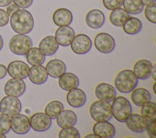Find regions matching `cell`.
Instances as JSON below:
<instances>
[{"mask_svg": "<svg viewBox=\"0 0 156 138\" xmlns=\"http://www.w3.org/2000/svg\"><path fill=\"white\" fill-rule=\"evenodd\" d=\"M10 24L12 29L16 33L27 34L34 28V20L28 10L19 9L10 16Z\"/></svg>", "mask_w": 156, "mask_h": 138, "instance_id": "obj_1", "label": "cell"}, {"mask_svg": "<svg viewBox=\"0 0 156 138\" xmlns=\"http://www.w3.org/2000/svg\"><path fill=\"white\" fill-rule=\"evenodd\" d=\"M138 83V79L130 69H123L119 71L114 79L116 89L122 93L130 92L137 86Z\"/></svg>", "mask_w": 156, "mask_h": 138, "instance_id": "obj_2", "label": "cell"}, {"mask_svg": "<svg viewBox=\"0 0 156 138\" xmlns=\"http://www.w3.org/2000/svg\"><path fill=\"white\" fill-rule=\"evenodd\" d=\"M110 105L112 116L118 122H124L132 112L130 102L124 97L116 96Z\"/></svg>", "mask_w": 156, "mask_h": 138, "instance_id": "obj_3", "label": "cell"}, {"mask_svg": "<svg viewBox=\"0 0 156 138\" xmlns=\"http://www.w3.org/2000/svg\"><path fill=\"white\" fill-rule=\"evenodd\" d=\"M89 112L91 117L96 122L108 120L112 117L110 103L100 100H96L90 105Z\"/></svg>", "mask_w": 156, "mask_h": 138, "instance_id": "obj_4", "label": "cell"}, {"mask_svg": "<svg viewBox=\"0 0 156 138\" xmlns=\"http://www.w3.org/2000/svg\"><path fill=\"white\" fill-rule=\"evenodd\" d=\"M32 46L30 36L25 34H17L12 36L9 44L10 51L18 55H24Z\"/></svg>", "mask_w": 156, "mask_h": 138, "instance_id": "obj_5", "label": "cell"}, {"mask_svg": "<svg viewBox=\"0 0 156 138\" xmlns=\"http://www.w3.org/2000/svg\"><path fill=\"white\" fill-rule=\"evenodd\" d=\"M21 103L18 97L12 95L4 97L0 101V112L1 114L11 118L20 112Z\"/></svg>", "mask_w": 156, "mask_h": 138, "instance_id": "obj_6", "label": "cell"}, {"mask_svg": "<svg viewBox=\"0 0 156 138\" xmlns=\"http://www.w3.org/2000/svg\"><path fill=\"white\" fill-rule=\"evenodd\" d=\"M94 45L99 52L103 53H108L114 50L115 41L110 34L105 32H101L95 36Z\"/></svg>", "mask_w": 156, "mask_h": 138, "instance_id": "obj_7", "label": "cell"}, {"mask_svg": "<svg viewBox=\"0 0 156 138\" xmlns=\"http://www.w3.org/2000/svg\"><path fill=\"white\" fill-rule=\"evenodd\" d=\"M69 45L73 52L83 55L90 51L92 46V41L88 35L79 33L74 36Z\"/></svg>", "mask_w": 156, "mask_h": 138, "instance_id": "obj_8", "label": "cell"}, {"mask_svg": "<svg viewBox=\"0 0 156 138\" xmlns=\"http://www.w3.org/2000/svg\"><path fill=\"white\" fill-rule=\"evenodd\" d=\"M29 119L30 128L38 132L48 130L52 123L51 119L43 112H37L33 114Z\"/></svg>", "mask_w": 156, "mask_h": 138, "instance_id": "obj_9", "label": "cell"}, {"mask_svg": "<svg viewBox=\"0 0 156 138\" xmlns=\"http://www.w3.org/2000/svg\"><path fill=\"white\" fill-rule=\"evenodd\" d=\"M10 129L18 134H24L27 133L30 128L29 118L22 114H17L11 117Z\"/></svg>", "mask_w": 156, "mask_h": 138, "instance_id": "obj_10", "label": "cell"}, {"mask_svg": "<svg viewBox=\"0 0 156 138\" xmlns=\"http://www.w3.org/2000/svg\"><path fill=\"white\" fill-rule=\"evenodd\" d=\"M29 66L23 61L15 60L11 61L7 66V73L12 78L24 79L27 77Z\"/></svg>", "mask_w": 156, "mask_h": 138, "instance_id": "obj_11", "label": "cell"}, {"mask_svg": "<svg viewBox=\"0 0 156 138\" xmlns=\"http://www.w3.org/2000/svg\"><path fill=\"white\" fill-rule=\"evenodd\" d=\"M94 94L98 100L110 103L116 96L115 88L107 83L98 84L94 89Z\"/></svg>", "mask_w": 156, "mask_h": 138, "instance_id": "obj_12", "label": "cell"}, {"mask_svg": "<svg viewBox=\"0 0 156 138\" xmlns=\"http://www.w3.org/2000/svg\"><path fill=\"white\" fill-rule=\"evenodd\" d=\"M26 83L22 79L12 78L4 85V92L7 95L20 97L26 91Z\"/></svg>", "mask_w": 156, "mask_h": 138, "instance_id": "obj_13", "label": "cell"}, {"mask_svg": "<svg viewBox=\"0 0 156 138\" xmlns=\"http://www.w3.org/2000/svg\"><path fill=\"white\" fill-rule=\"evenodd\" d=\"M93 133L100 138H112L115 135L114 126L108 120L98 121L93 126Z\"/></svg>", "mask_w": 156, "mask_h": 138, "instance_id": "obj_14", "label": "cell"}, {"mask_svg": "<svg viewBox=\"0 0 156 138\" xmlns=\"http://www.w3.org/2000/svg\"><path fill=\"white\" fill-rule=\"evenodd\" d=\"M75 36L74 29L69 26L59 27L55 32V38L58 44L63 47L69 46Z\"/></svg>", "mask_w": 156, "mask_h": 138, "instance_id": "obj_15", "label": "cell"}, {"mask_svg": "<svg viewBox=\"0 0 156 138\" xmlns=\"http://www.w3.org/2000/svg\"><path fill=\"white\" fill-rule=\"evenodd\" d=\"M124 122L130 130L135 133H141L145 130L147 120L141 114L131 113Z\"/></svg>", "mask_w": 156, "mask_h": 138, "instance_id": "obj_16", "label": "cell"}, {"mask_svg": "<svg viewBox=\"0 0 156 138\" xmlns=\"http://www.w3.org/2000/svg\"><path fill=\"white\" fill-rule=\"evenodd\" d=\"M66 99L68 105L73 108L82 107L86 102V95L81 89L75 88L68 91Z\"/></svg>", "mask_w": 156, "mask_h": 138, "instance_id": "obj_17", "label": "cell"}, {"mask_svg": "<svg viewBox=\"0 0 156 138\" xmlns=\"http://www.w3.org/2000/svg\"><path fill=\"white\" fill-rule=\"evenodd\" d=\"M27 76L32 83L41 85L46 81L48 75L45 67L41 64L30 67L29 69Z\"/></svg>", "mask_w": 156, "mask_h": 138, "instance_id": "obj_18", "label": "cell"}, {"mask_svg": "<svg viewBox=\"0 0 156 138\" xmlns=\"http://www.w3.org/2000/svg\"><path fill=\"white\" fill-rule=\"evenodd\" d=\"M85 22L89 27L93 29H99L104 24V14L99 9L90 10L86 15Z\"/></svg>", "mask_w": 156, "mask_h": 138, "instance_id": "obj_19", "label": "cell"}, {"mask_svg": "<svg viewBox=\"0 0 156 138\" xmlns=\"http://www.w3.org/2000/svg\"><path fill=\"white\" fill-rule=\"evenodd\" d=\"M73 19L71 12L66 8H59L54 11L52 14L54 23L58 26H69Z\"/></svg>", "mask_w": 156, "mask_h": 138, "instance_id": "obj_20", "label": "cell"}, {"mask_svg": "<svg viewBox=\"0 0 156 138\" xmlns=\"http://www.w3.org/2000/svg\"><path fill=\"white\" fill-rule=\"evenodd\" d=\"M152 63L146 59H141L135 63L133 72L138 79L145 80L150 77Z\"/></svg>", "mask_w": 156, "mask_h": 138, "instance_id": "obj_21", "label": "cell"}, {"mask_svg": "<svg viewBox=\"0 0 156 138\" xmlns=\"http://www.w3.org/2000/svg\"><path fill=\"white\" fill-rule=\"evenodd\" d=\"M56 122L61 128L73 126L77 122V116L71 109H63L57 116Z\"/></svg>", "mask_w": 156, "mask_h": 138, "instance_id": "obj_22", "label": "cell"}, {"mask_svg": "<svg viewBox=\"0 0 156 138\" xmlns=\"http://www.w3.org/2000/svg\"><path fill=\"white\" fill-rule=\"evenodd\" d=\"M45 68L49 77L52 78H58L66 72V66L62 60L52 59L47 63Z\"/></svg>", "mask_w": 156, "mask_h": 138, "instance_id": "obj_23", "label": "cell"}, {"mask_svg": "<svg viewBox=\"0 0 156 138\" xmlns=\"http://www.w3.org/2000/svg\"><path fill=\"white\" fill-rule=\"evenodd\" d=\"M59 47L55 37L48 35L44 37L39 43L38 48L46 56L54 55L58 50Z\"/></svg>", "mask_w": 156, "mask_h": 138, "instance_id": "obj_24", "label": "cell"}, {"mask_svg": "<svg viewBox=\"0 0 156 138\" xmlns=\"http://www.w3.org/2000/svg\"><path fill=\"white\" fill-rule=\"evenodd\" d=\"M58 83L62 89L68 91L77 88L79 85V80L74 74L65 72L58 77Z\"/></svg>", "mask_w": 156, "mask_h": 138, "instance_id": "obj_25", "label": "cell"}, {"mask_svg": "<svg viewBox=\"0 0 156 138\" xmlns=\"http://www.w3.org/2000/svg\"><path fill=\"white\" fill-rule=\"evenodd\" d=\"M131 92L130 99L136 106H141L151 100V96L149 92L144 88H135Z\"/></svg>", "mask_w": 156, "mask_h": 138, "instance_id": "obj_26", "label": "cell"}, {"mask_svg": "<svg viewBox=\"0 0 156 138\" xmlns=\"http://www.w3.org/2000/svg\"><path fill=\"white\" fill-rule=\"evenodd\" d=\"M26 58L28 63L32 66L42 64L45 61V55L38 47H31L26 53Z\"/></svg>", "mask_w": 156, "mask_h": 138, "instance_id": "obj_27", "label": "cell"}, {"mask_svg": "<svg viewBox=\"0 0 156 138\" xmlns=\"http://www.w3.org/2000/svg\"><path fill=\"white\" fill-rule=\"evenodd\" d=\"M129 17V13L120 7L111 10L109 15V20L113 26L121 27Z\"/></svg>", "mask_w": 156, "mask_h": 138, "instance_id": "obj_28", "label": "cell"}, {"mask_svg": "<svg viewBox=\"0 0 156 138\" xmlns=\"http://www.w3.org/2000/svg\"><path fill=\"white\" fill-rule=\"evenodd\" d=\"M122 29L125 33L133 35L139 33L142 29V22L137 18L129 17L122 24Z\"/></svg>", "mask_w": 156, "mask_h": 138, "instance_id": "obj_29", "label": "cell"}, {"mask_svg": "<svg viewBox=\"0 0 156 138\" xmlns=\"http://www.w3.org/2000/svg\"><path fill=\"white\" fill-rule=\"evenodd\" d=\"M122 5L128 13L132 15L140 13L144 9L141 0H123Z\"/></svg>", "mask_w": 156, "mask_h": 138, "instance_id": "obj_30", "label": "cell"}, {"mask_svg": "<svg viewBox=\"0 0 156 138\" xmlns=\"http://www.w3.org/2000/svg\"><path fill=\"white\" fill-rule=\"evenodd\" d=\"M63 109L64 106L63 103L58 100H55L51 101L46 105L44 113L51 119H54Z\"/></svg>", "mask_w": 156, "mask_h": 138, "instance_id": "obj_31", "label": "cell"}, {"mask_svg": "<svg viewBox=\"0 0 156 138\" xmlns=\"http://www.w3.org/2000/svg\"><path fill=\"white\" fill-rule=\"evenodd\" d=\"M140 114L146 120H149L156 117V104L149 101L140 106Z\"/></svg>", "mask_w": 156, "mask_h": 138, "instance_id": "obj_32", "label": "cell"}, {"mask_svg": "<svg viewBox=\"0 0 156 138\" xmlns=\"http://www.w3.org/2000/svg\"><path fill=\"white\" fill-rule=\"evenodd\" d=\"M58 137L59 138H79V132L74 126L63 128L59 131Z\"/></svg>", "mask_w": 156, "mask_h": 138, "instance_id": "obj_33", "label": "cell"}, {"mask_svg": "<svg viewBox=\"0 0 156 138\" xmlns=\"http://www.w3.org/2000/svg\"><path fill=\"white\" fill-rule=\"evenodd\" d=\"M144 13L146 18L149 22L153 24L156 23V4L155 2L146 5Z\"/></svg>", "mask_w": 156, "mask_h": 138, "instance_id": "obj_34", "label": "cell"}, {"mask_svg": "<svg viewBox=\"0 0 156 138\" xmlns=\"http://www.w3.org/2000/svg\"><path fill=\"white\" fill-rule=\"evenodd\" d=\"M10 130V121L9 117L0 114V133L7 134Z\"/></svg>", "mask_w": 156, "mask_h": 138, "instance_id": "obj_35", "label": "cell"}, {"mask_svg": "<svg viewBox=\"0 0 156 138\" xmlns=\"http://www.w3.org/2000/svg\"><path fill=\"white\" fill-rule=\"evenodd\" d=\"M155 124H156V118H154L149 120H147L145 130L146 131V133L148 136L151 138H156Z\"/></svg>", "mask_w": 156, "mask_h": 138, "instance_id": "obj_36", "label": "cell"}, {"mask_svg": "<svg viewBox=\"0 0 156 138\" xmlns=\"http://www.w3.org/2000/svg\"><path fill=\"white\" fill-rule=\"evenodd\" d=\"M122 1L123 0H102V4L105 9L112 10L120 7L122 4Z\"/></svg>", "mask_w": 156, "mask_h": 138, "instance_id": "obj_37", "label": "cell"}, {"mask_svg": "<svg viewBox=\"0 0 156 138\" xmlns=\"http://www.w3.org/2000/svg\"><path fill=\"white\" fill-rule=\"evenodd\" d=\"M13 2L18 7L21 9H27L29 7L34 0H12Z\"/></svg>", "mask_w": 156, "mask_h": 138, "instance_id": "obj_38", "label": "cell"}, {"mask_svg": "<svg viewBox=\"0 0 156 138\" xmlns=\"http://www.w3.org/2000/svg\"><path fill=\"white\" fill-rule=\"evenodd\" d=\"M9 16L6 12L2 9H0V27H2L7 24L9 18Z\"/></svg>", "mask_w": 156, "mask_h": 138, "instance_id": "obj_39", "label": "cell"}, {"mask_svg": "<svg viewBox=\"0 0 156 138\" xmlns=\"http://www.w3.org/2000/svg\"><path fill=\"white\" fill-rule=\"evenodd\" d=\"M19 9H20V7H18L16 5H15L14 3L13 4L10 3V4L8 5L6 9V13H7L9 16H10L14 12H15Z\"/></svg>", "mask_w": 156, "mask_h": 138, "instance_id": "obj_40", "label": "cell"}, {"mask_svg": "<svg viewBox=\"0 0 156 138\" xmlns=\"http://www.w3.org/2000/svg\"><path fill=\"white\" fill-rule=\"evenodd\" d=\"M7 73V67L2 64H0V80L4 78Z\"/></svg>", "mask_w": 156, "mask_h": 138, "instance_id": "obj_41", "label": "cell"}, {"mask_svg": "<svg viewBox=\"0 0 156 138\" xmlns=\"http://www.w3.org/2000/svg\"><path fill=\"white\" fill-rule=\"evenodd\" d=\"M150 75L151 76L152 78L155 81L156 80V64L155 63L152 65V67L151 69Z\"/></svg>", "mask_w": 156, "mask_h": 138, "instance_id": "obj_42", "label": "cell"}, {"mask_svg": "<svg viewBox=\"0 0 156 138\" xmlns=\"http://www.w3.org/2000/svg\"><path fill=\"white\" fill-rule=\"evenodd\" d=\"M12 2V0H0V7L7 6Z\"/></svg>", "mask_w": 156, "mask_h": 138, "instance_id": "obj_43", "label": "cell"}, {"mask_svg": "<svg viewBox=\"0 0 156 138\" xmlns=\"http://www.w3.org/2000/svg\"><path fill=\"white\" fill-rule=\"evenodd\" d=\"M141 2L144 5L146 6L147 5L154 3L155 2V0H141Z\"/></svg>", "mask_w": 156, "mask_h": 138, "instance_id": "obj_44", "label": "cell"}, {"mask_svg": "<svg viewBox=\"0 0 156 138\" xmlns=\"http://www.w3.org/2000/svg\"><path fill=\"white\" fill-rule=\"evenodd\" d=\"M85 138H87V137H91V138H97L98 136L96 135H95L94 133L93 134H89L86 135L85 137Z\"/></svg>", "mask_w": 156, "mask_h": 138, "instance_id": "obj_45", "label": "cell"}, {"mask_svg": "<svg viewBox=\"0 0 156 138\" xmlns=\"http://www.w3.org/2000/svg\"><path fill=\"white\" fill-rule=\"evenodd\" d=\"M3 45H4V41H3L2 37L1 35H0V50L2 49Z\"/></svg>", "mask_w": 156, "mask_h": 138, "instance_id": "obj_46", "label": "cell"}, {"mask_svg": "<svg viewBox=\"0 0 156 138\" xmlns=\"http://www.w3.org/2000/svg\"><path fill=\"white\" fill-rule=\"evenodd\" d=\"M155 85H156V81H155L152 85V90H153V92L154 94H156V92H155Z\"/></svg>", "mask_w": 156, "mask_h": 138, "instance_id": "obj_47", "label": "cell"}, {"mask_svg": "<svg viewBox=\"0 0 156 138\" xmlns=\"http://www.w3.org/2000/svg\"><path fill=\"white\" fill-rule=\"evenodd\" d=\"M5 136L4 135V134L3 133H0V138H5Z\"/></svg>", "mask_w": 156, "mask_h": 138, "instance_id": "obj_48", "label": "cell"}]
</instances>
